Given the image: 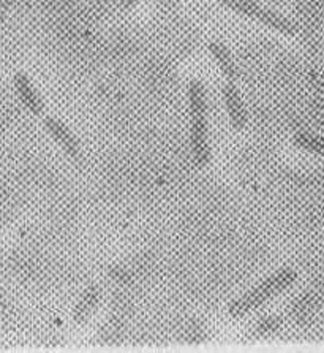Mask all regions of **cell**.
<instances>
[{
  "label": "cell",
  "instance_id": "7",
  "mask_svg": "<svg viewBox=\"0 0 324 353\" xmlns=\"http://www.w3.org/2000/svg\"><path fill=\"white\" fill-rule=\"evenodd\" d=\"M100 299H102V290L97 285L89 287L84 295L79 299L73 311V320L76 325H84L90 319V315L95 312L97 309Z\"/></svg>",
  "mask_w": 324,
  "mask_h": 353
},
{
  "label": "cell",
  "instance_id": "1",
  "mask_svg": "<svg viewBox=\"0 0 324 353\" xmlns=\"http://www.w3.org/2000/svg\"><path fill=\"white\" fill-rule=\"evenodd\" d=\"M297 279V272L291 268H283L268 277L264 282L259 283L258 287L252 288L246 295H242L236 301H233L228 307V314L231 319H242L244 315L253 312L255 309L261 307L269 299L277 296L279 293L285 292L290 288Z\"/></svg>",
  "mask_w": 324,
  "mask_h": 353
},
{
  "label": "cell",
  "instance_id": "6",
  "mask_svg": "<svg viewBox=\"0 0 324 353\" xmlns=\"http://www.w3.org/2000/svg\"><path fill=\"white\" fill-rule=\"evenodd\" d=\"M14 88H16V92H18V95H19L21 101H23V103L25 105V108H28L32 114L43 116V113H45L43 99H41L40 94L36 92V89L34 88V84H32L28 74L23 72L16 73L14 74Z\"/></svg>",
  "mask_w": 324,
  "mask_h": 353
},
{
  "label": "cell",
  "instance_id": "10",
  "mask_svg": "<svg viewBox=\"0 0 324 353\" xmlns=\"http://www.w3.org/2000/svg\"><path fill=\"white\" fill-rule=\"evenodd\" d=\"M120 2L127 5V7H135L136 5V0H120Z\"/></svg>",
  "mask_w": 324,
  "mask_h": 353
},
{
  "label": "cell",
  "instance_id": "8",
  "mask_svg": "<svg viewBox=\"0 0 324 353\" xmlns=\"http://www.w3.org/2000/svg\"><path fill=\"white\" fill-rule=\"evenodd\" d=\"M209 52L219 63L220 70L230 83H235L237 79V68L235 65V61H233L231 52L228 48L220 41H212L209 43Z\"/></svg>",
  "mask_w": 324,
  "mask_h": 353
},
{
  "label": "cell",
  "instance_id": "2",
  "mask_svg": "<svg viewBox=\"0 0 324 353\" xmlns=\"http://www.w3.org/2000/svg\"><path fill=\"white\" fill-rule=\"evenodd\" d=\"M223 7L233 10L239 14L248 16V18L257 19L264 26H268L270 29H275L281 32L285 35H296V26L291 23L290 19H286L285 16L279 14L274 10L264 8L261 5H258L255 0H219Z\"/></svg>",
  "mask_w": 324,
  "mask_h": 353
},
{
  "label": "cell",
  "instance_id": "4",
  "mask_svg": "<svg viewBox=\"0 0 324 353\" xmlns=\"http://www.w3.org/2000/svg\"><path fill=\"white\" fill-rule=\"evenodd\" d=\"M43 125L46 128V132L54 138V141L59 144L68 157L72 159L81 157V146H79L76 137L73 135L70 128L63 124L62 121H59L54 116H46L43 121Z\"/></svg>",
  "mask_w": 324,
  "mask_h": 353
},
{
  "label": "cell",
  "instance_id": "3",
  "mask_svg": "<svg viewBox=\"0 0 324 353\" xmlns=\"http://www.w3.org/2000/svg\"><path fill=\"white\" fill-rule=\"evenodd\" d=\"M190 140H192V151L195 163L199 168H207L210 163V143L209 133H207L206 116H192V132H190Z\"/></svg>",
  "mask_w": 324,
  "mask_h": 353
},
{
  "label": "cell",
  "instance_id": "9",
  "mask_svg": "<svg viewBox=\"0 0 324 353\" xmlns=\"http://www.w3.org/2000/svg\"><path fill=\"white\" fill-rule=\"evenodd\" d=\"M293 143L297 148L304 149L307 152L324 156V138L312 133H296L293 137Z\"/></svg>",
  "mask_w": 324,
  "mask_h": 353
},
{
  "label": "cell",
  "instance_id": "5",
  "mask_svg": "<svg viewBox=\"0 0 324 353\" xmlns=\"http://www.w3.org/2000/svg\"><path fill=\"white\" fill-rule=\"evenodd\" d=\"M223 100H225L228 116H230L231 125L235 130L242 132L247 127V113L244 108V101L241 94H239L235 83L228 81L223 85Z\"/></svg>",
  "mask_w": 324,
  "mask_h": 353
}]
</instances>
